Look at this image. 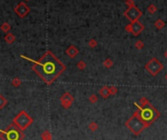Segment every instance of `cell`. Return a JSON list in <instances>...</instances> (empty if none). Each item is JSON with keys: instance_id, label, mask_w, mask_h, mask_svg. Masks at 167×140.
I'll list each match as a JSON object with an SVG mask.
<instances>
[{"instance_id": "cell-1", "label": "cell", "mask_w": 167, "mask_h": 140, "mask_svg": "<svg viewBox=\"0 0 167 140\" xmlns=\"http://www.w3.org/2000/svg\"><path fill=\"white\" fill-rule=\"evenodd\" d=\"M32 62L34 63V72L47 83L53 82L66 69L64 64L61 63L51 51H47L37 62Z\"/></svg>"}, {"instance_id": "cell-2", "label": "cell", "mask_w": 167, "mask_h": 140, "mask_svg": "<svg viewBox=\"0 0 167 140\" xmlns=\"http://www.w3.org/2000/svg\"><path fill=\"white\" fill-rule=\"evenodd\" d=\"M123 15L131 22V23H133V22L138 21V20L143 16V12H142L141 10H139L134 5V6L128 7V9L124 12Z\"/></svg>"}, {"instance_id": "cell-3", "label": "cell", "mask_w": 167, "mask_h": 140, "mask_svg": "<svg viewBox=\"0 0 167 140\" xmlns=\"http://www.w3.org/2000/svg\"><path fill=\"white\" fill-rule=\"evenodd\" d=\"M144 29H145V26L142 23H140L139 21L133 22V23L127 24L125 27V31L129 33H132L135 36L139 35L142 31H144Z\"/></svg>"}, {"instance_id": "cell-4", "label": "cell", "mask_w": 167, "mask_h": 140, "mask_svg": "<svg viewBox=\"0 0 167 140\" xmlns=\"http://www.w3.org/2000/svg\"><path fill=\"white\" fill-rule=\"evenodd\" d=\"M146 69H147V71H149L153 75H156L162 70V65H161L158 60H156V58H153L148 64H147Z\"/></svg>"}, {"instance_id": "cell-5", "label": "cell", "mask_w": 167, "mask_h": 140, "mask_svg": "<svg viewBox=\"0 0 167 140\" xmlns=\"http://www.w3.org/2000/svg\"><path fill=\"white\" fill-rule=\"evenodd\" d=\"M14 12L18 15L20 18H24L30 12V9L24 2H20L16 6V8L14 9Z\"/></svg>"}, {"instance_id": "cell-6", "label": "cell", "mask_w": 167, "mask_h": 140, "mask_svg": "<svg viewBox=\"0 0 167 140\" xmlns=\"http://www.w3.org/2000/svg\"><path fill=\"white\" fill-rule=\"evenodd\" d=\"M78 52H79V50H78V48L75 47L74 45L68 46V49L66 50V53H67L68 57H70V58H74L78 54Z\"/></svg>"}, {"instance_id": "cell-7", "label": "cell", "mask_w": 167, "mask_h": 140, "mask_svg": "<svg viewBox=\"0 0 167 140\" xmlns=\"http://www.w3.org/2000/svg\"><path fill=\"white\" fill-rule=\"evenodd\" d=\"M4 39H5V41H6L7 43L11 44V43H13L15 40H16V36H15L13 33H6V35H5Z\"/></svg>"}, {"instance_id": "cell-8", "label": "cell", "mask_w": 167, "mask_h": 140, "mask_svg": "<svg viewBox=\"0 0 167 140\" xmlns=\"http://www.w3.org/2000/svg\"><path fill=\"white\" fill-rule=\"evenodd\" d=\"M154 27L158 29H162L164 27H165V23H164L161 19H158V20H156V23H154Z\"/></svg>"}, {"instance_id": "cell-9", "label": "cell", "mask_w": 167, "mask_h": 140, "mask_svg": "<svg viewBox=\"0 0 167 140\" xmlns=\"http://www.w3.org/2000/svg\"><path fill=\"white\" fill-rule=\"evenodd\" d=\"M11 24H8V23H3L2 24V26H1V29H2V31L5 33H10V31H11Z\"/></svg>"}, {"instance_id": "cell-10", "label": "cell", "mask_w": 167, "mask_h": 140, "mask_svg": "<svg viewBox=\"0 0 167 140\" xmlns=\"http://www.w3.org/2000/svg\"><path fill=\"white\" fill-rule=\"evenodd\" d=\"M156 11H158V8H156V5H153V4L149 5V7H148V12H149V14H154Z\"/></svg>"}, {"instance_id": "cell-11", "label": "cell", "mask_w": 167, "mask_h": 140, "mask_svg": "<svg viewBox=\"0 0 167 140\" xmlns=\"http://www.w3.org/2000/svg\"><path fill=\"white\" fill-rule=\"evenodd\" d=\"M135 47H136L137 49H143L145 47V44L143 41L141 40H137L136 43H135Z\"/></svg>"}, {"instance_id": "cell-12", "label": "cell", "mask_w": 167, "mask_h": 140, "mask_svg": "<svg viewBox=\"0 0 167 140\" xmlns=\"http://www.w3.org/2000/svg\"><path fill=\"white\" fill-rule=\"evenodd\" d=\"M88 44H89V46H90L91 48H94V47H96V46L98 45V42L96 41V39L92 38V39H90V40H89Z\"/></svg>"}, {"instance_id": "cell-13", "label": "cell", "mask_w": 167, "mask_h": 140, "mask_svg": "<svg viewBox=\"0 0 167 140\" xmlns=\"http://www.w3.org/2000/svg\"><path fill=\"white\" fill-rule=\"evenodd\" d=\"M125 3L127 4V6H128V7L134 6V5H135V3H134L133 0H126V1H125Z\"/></svg>"}, {"instance_id": "cell-14", "label": "cell", "mask_w": 167, "mask_h": 140, "mask_svg": "<svg viewBox=\"0 0 167 140\" xmlns=\"http://www.w3.org/2000/svg\"><path fill=\"white\" fill-rule=\"evenodd\" d=\"M101 93H102V94H103V96L107 97V96H108V94H109V91H108L107 88H104V89H103V90H101Z\"/></svg>"}, {"instance_id": "cell-15", "label": "cell", "mask_w": 167, "mask_h": 140, "mask_svg": "<svg viewBox=\"0 0 167 140\" xmlns=\"http://www.w3.org/2000/svg\"><path fill=\"white\" fill-rule=\"evenodd\" d=\"M165 56H166V57H167V51H166V52H165Z\"/></svg>"}, {"instance_id": "cell-16", "label": "cell", "mask_w": 167, "mask_h": 140, "mask_svg": "<svg viewBox=\"0 0 167 140\" xmlns=\"http://www.w3.org/2000/svg\"><path fill=\"white\" fill-rule=\"evenodd\" d=\"M26 1H29V0H26Z\"/></svg>"}, {"instance_id": "cell-17", "label": "cell", "mask_w": 167, "mask_h": 140, "mask_svg": "<svg viewBox=\"0 0 167 140\" xmlns=\"http://www.w3.org/2000/svg\"><path fill=\"white\" fill-rule=\"evenodd\" d=\"M166 78H167V75H166Z\"/></svg>"}, {"instance_id": "cell-18", "label": "cell", "mask_w": 167, "mask_h": 140, "mask_svg": "<svg viewBox=\"0 0 167 140\" xmlns=\"http://www.w3.org/2000/svg\"><path fill=\"white\" fill-rule=\"evenodd\" d=\"M125 1H126V0H125Z\"/></svg>"}]
</instances>
